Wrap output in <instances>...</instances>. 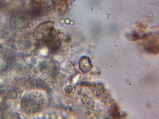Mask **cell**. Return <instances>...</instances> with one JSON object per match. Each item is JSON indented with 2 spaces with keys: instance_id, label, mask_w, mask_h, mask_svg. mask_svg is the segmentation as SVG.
Wrapping results in <instances>:
<instances>
[{
  "instance_id": "obj_1",
  "label": "cell",
  "mask_w": 159,
  "mask_h": 119,
  "mask_svg": "<svg viewBox=\"0 0 159 119\" xmlns=\"http://www.w3.org/2000/svg\"><path fill=\"white\" fill-rule=\"evenodd\" d=\"M47 102L45 93L40 90H34L25 95L23 100V107L27 112L34 114L43 110Z\"/></svg>"
},
{
  "instance_id": "obj_2",
  "label": "cell",
  "mask_w": 159,
  "mask_h": 119,
  "mask_svg": "<svg viewBox=\"0 0 159 119\" xmlns=\"http://www.w3.org/2000/svg\"><path fill=\"white\" fill-rule=\"evenodd\" d=\"M53 30V23L50 21L43 22L40 24L35 29L34 35L36 39L43 40Z\"/></svg>"
},
{
  "instance_id": "obj_3",
  "label": "cell",
  "mask_w": 159,
  "mask_h": 119,
  "mask_svg": "<svg viewBox=\"0 0 159 119\" xmlns=\"http://www.w3.org/2000/svg\"><path fill=\"white\" fill-rule=\"evenodd\" d=\"M47 47L52 52H56L59 49L60 40L56 32L53 30L43 40Z\"/></svg>"
},
{
  "instance_id": "obj_4",
  "label": "cell",
  "mask_w": 159,
  "mask_h": 119,
  "mask_svg": "<svg viewBox=\"0 0 159 119\" xmlns=\"http://www.w3.org/2000/svg\"><path fill=\"white\" fill-rule=\"evenodd\" d=\"M157 37L153 34H150L145 37L143 45L148 52L156 54L158 53V39Z\"/></svg>"
},
{
  "instance_id": "obj_5",
  "label": "cell",
  "mask_w": 159,
  "mask_h": 119,
  "mask_svg": "<svg viewBox=\"0 0 159 119\" xmlns=\"http://www.w3.org/2000/svg\"><path fill=\"white\" fill-rule=\"evenodd\" d=\"M79 66L82 72H87L89 71L92 67L90 59L86 56L81 57L79 61Z\"/></svg>"
},
{
  "instance_id": "obj_6",
  "label": "cell",
  "mask_w": 159,
  "mask_h": 119,
  "mask_svg": "<svg viewBox=\"0 0 159 119\" xmlns=\"http://www.w3.org/2000/svg\"><path fill=\"white\" fill-rule=\"evenodd\" d=\"M110 114L113 118H120V112L117 107L115 105H114L111 108Z\"/></svg>"
},
{
  "instance_id": "obj_7",
  "label": "cell",
  "mask_w": 159,
  "mask_h": 119,
  "mask_svg": "<svg viewBox=\"0 0 159 119\" xmlns=\"http://www.w3.org/2000/svg\"><path fill=\"white\" fill-rule=\"evenodd\" d=\"M72 89L70 86H68L66 87L65 89L66 91L68 93H70Z\"/></svg>"
}]
</instances>
